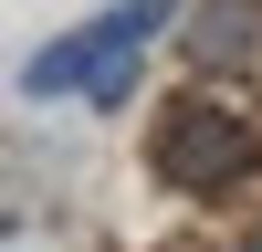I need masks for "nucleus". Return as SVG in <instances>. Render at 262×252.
Returning <instances> with one entry per match:
<instances>
[{
	"label": "nucleus",
	"instance_id": "obj_3",
	"mask_svg": "<svg viewBox=\"0 0 262 252\" xmlns=\"http://www.w3.org/2000/svg\"><path fill=\"white\" fill-rule=\"evenodd\" d=\"M252 53H262V0H200L189 11V63L200 74H231Z\"/></svg>",
	"mask_w": 262,
	"mask_h": 252
},
{
	"label": "nucleus",
	"instance_id": "obj_1",
	"mask_svg": "<svg viewBox=\"0 0 262 252\" xmlns=\"http://www.w3.org/2000/svg\"><path fill=\"white\" fill-rule=\"evenodd\" d=\"M168 11L179 0H116V11H95L84 32H63L53 53H32V74H21V95H95V105H126L137 95V53L147 32H168Z\"/></svg>",
	"mask_w": 262,
	"mask_h": 252
},
{
	"label": "nucleus",
	"instance_id": "obj_2",
	"mask_svg": "<svg viewBox=\"0 0 262 252\" xmlns=\"http://www.w3.org/2000/svg\"><path fill=\"white\" fill-rule=\"evenodd\" d=\"M252 158H262L252 116H231V105H210V95H179L147 126V168H158L168 189H231Z\"/></svg>",
	"mask_w": 262,
	"mask_h": 252
}]
</instances>
